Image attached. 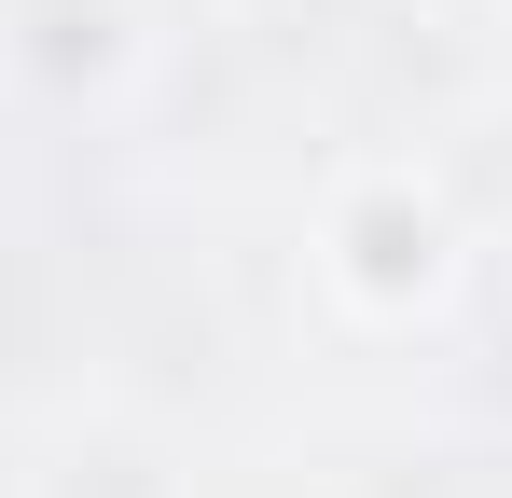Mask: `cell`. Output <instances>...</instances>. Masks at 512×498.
Masks as SVG:
<instances>
[{"label":"cell","instance_id":"obj_1","mask_svg":"<svg viewBox=\"0 0 512 498\" xmlns=\"http://www.w3.org/2000/svg\"><path fill=\"white\" fill-rule=\"evenodd\" d=\"M346 249H360L346 277H360L374 305H402V291H429V277H443V222H429V208H402V194H374V208L346 222Z\"/></svg>","mask_w":512,"mask_h":498}]
</instances>
